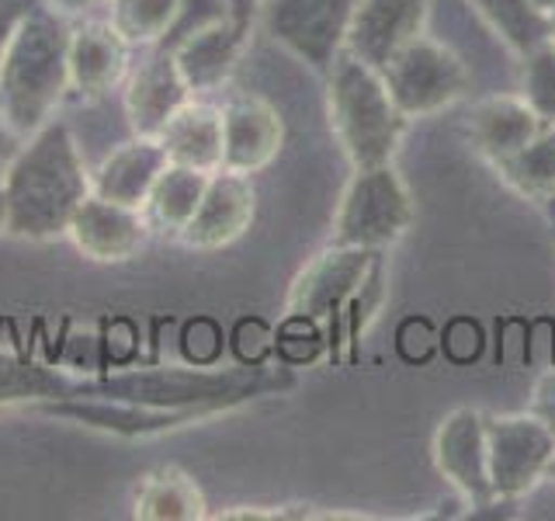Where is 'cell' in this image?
<instances>
[{
    "instance_id": "obj_38",
    "label": "cell",
    "mask_w": 555,
    "mask_h": 521,
    "mask_svg": "<svg viewBox=\"0 0 555 521\" xmlns=\"http://www.w3.org/2000/svg\"><path fill=\"white\" fill-rule=\"evenodd\" d=\"M534 4H538V8H542V11L548 14V11L555 8V0H534Z\"/></svg>"
},
{
    "instance_id": "obj_27",
    "label": "cell",
    "mask_w": 555,
    "mask_h": 521,
    "mask_svg": "<svg viewBox=\"0 0 555 521\" xmlns=\"http://www.w3.org/2000/svg\"><path fill=\"white\" fill-rule=\"evenodd\" d=\"M69 390H74V382L56 369H46L39 361L0 358V407L63 399L69 396Z\"/></svg>"
},
{
    "instance_id": "obj_12",
    "label": "cell",
    "mask_w": 555,
    "mask_h": 521,
    "mask_svg": "<svg viewBox=\"0 0 555 521\" xmlns=\"http://www.w3.org/2000/svg\"><path fill=\"white\" fill-rule=\"evenodd\" d=\"M150 223L143 208L118 205L108 199L87 195L66 226V240L94 265H129L150 243Z\"/></svg>"
},
{
    "instance_id": "obj_20",
    "label": "cell",
    "mask_w": 555,
    "mask_h": 521,
    "mask_svg": "<svg viewBox=\"0 0 555 521\" xmlns=\"http://www.w3.org/2000/svg\"><path fill=\"white\" fill-rule=\"evenodd\" d=\"M542 129H545V122L534 115V109L525 98H514V94L482 98L473 109V118H468V139H473V147L482 156H490L493 164L507 161L511 153L528 147Z\"/></svg>"
},
{
    "instance_id": "obj_33",
    "label": "cell",
    "mask_w": 555,
    "mask_h": 521,
    "mask_svg": "<svg viewBox=\"0 0 555 521\" xmlns=\"http://www.w3.org/2000/svg\"><path fill=\"white\" fill-rule=\"evenodd\" d=\"M222 4H225V14H230L233 22L254 28L257 11H260V4H264V0H222Z\"/></svg>"
},
{
    "instance_id": "obj_29",
    "label": "cell",
    "mask_w": 555,
    "mask_h": 521,
    "mask_svg": "<svg viewBox=\"0 0 555 521\" xmlns=\"http://www.w3.org/2000/svg\"><path fill=\"white\" fill-rule=\"evenodd\" d=\"M282 352L292 358V361H312L320 355V330L312 320H302V317H285V327H282Z\"/></svg>"
},
{
    "instance_id": "obj_23",
    "label": "cell",
    "mask_w": 555,
    "mask_h": 521,
    "mask_svg": "<svg viewBox=\"0 0 555 521\" xmlns=\"http://www.w3.org/2000/svg\"><path fill=\"white\" fill-rule=\"evenodd\" d=\"M132 514L139 521H202L208 518V504L202 486L184 469L160 466L139 480Z\"/></svg>"
},
{
    "instance_id": "obj_36",
    "label": "cell",
    "mask_w": 555,
    "mask_h": 521,
    "mask_svg": "<svg viewBox=\"0 0 555 521\" xmlns=\"http://www.w3.org/2000/svg\"><path fill=\"white\" fill-rule=\"evenodd\" d=\"M46 4L56 8L66 17H83V14H91L94 8H104L108 0H46Z\"/></svg>"
},
{
    "instance_id": "obj_34",
    "label": "cell",
    "mask_w": 555,
    "mask_h": 521,
    "mask_svg": "<svg viewBox=\"0 0 555 521\" xmlns=\"http://www.w3.org/2000/svg\"><path fill=\"white\" fill-rule=\"evenodd\" d=\"M219 521H257V518H282V508H271V511H264V508H257V504H243V508H230V511H219L216 514Z\"/></svg>"
},
{
    "instance_id": "obj_24",
    "label": "cell",
    "mask_w": 555,
    "mask_h": 521,
    "mask_svg": "<svg viewBox=\"0 0 555 521\" xmlns=\"http://www.w3.org/2000/svg\"><path fill=\"white\" fill-rule=\"evenodd\" d=\"M476 14L493 28L496 39H503L511 52L528 56L538 46L552 42V22L548 14L534 4V0H468Z\"/></svg>"
},
{
    "instance_id": "obj_26",
    "label": "cell",
    "mask_w": 555,
    "mask_h": 521,
    "mask_svg": "<svg viewBox=\"0 0 555 521\" xmlns=\"http://www.w3.org/2000/svg\"><path fill=\"white\" fill-rule=\"evenodd\" d=\"M108 22L132 49L164 42L178 25L184 0H108Z\"/></svg>"
},
{
    "instance_id": "obj_41",
    "label": "cell",
    "mask_w": 555,
    "mask_h": 521,
    "mask_svg": "<svg viewBox=\"0 0 555 521\" xmlns=\"http://www.w3.org/2000/svg\"><path fill=\"white\" fill-rule=\"evenodd\" d=\"M552 46H555V35H552Z\"/></svg>"
},
{
    "instance_id": "obj_11",
    "label": "cell",
    "mask_w": 555,
    "mask_h": 521,
    "mask_svg": "<svg viewBox=\"0 0 555 521\" xmlns=\"http://www.w3.org/2000/svg\"><path fill=\"white\" fill-rule=\"evenodd\" d=\"M42 414L66 417V421L108 431L118 439H146V434L178 431L188 424H198L202 417H212V410L202 407H153V404H132V399H108V396H63V399H42Z\"/></svg>"
},
{
    "instance_id": "obj_19",
    "label": "cell",
    "mask_w": 555,
    "mask_h": 521,
    "mask_svg": "<svg viewBox=\"0 0 555 521\" xmlns=\"http://www.w3.org/2000/svg\"><path fill=\"white\" fill-rule=\"evenodd\" d=\"M167 153L160 147V139L132 136L129 143H121L112 150L104 161L91 170V195L108 199L118 205L143 208L150 188L160 178V170L167 167Z\"/></svg>"
},
{
    "instance_id": "obj_35",
    "label": "cell",
    "mask_w": 555,
    "mask_h": 521,
    "mask_svg": "<svg viewBox=\"0 0 555 521\" xmlns=\"http://www.w3.org/2000/svg\"><path fill=\"white\" fill-rule=\"evenodd\" d=\"M17 147H22V136H17L4 122V115H0V174L8 170V164H11V156L17 153Z\"/></svg>"
},
{
    "instance_id": "obj_13",
    "label": "cell",
    "mask_w": 555,
    "mask_h": 521,
    "mask_svg": "<svg viewBox=\"0 0 555 521\" xmlns=\"http://www.w3.org/2000/svg\"><path fill=\"white\" fill-rule=\"evenodd\" d=\"M254 216H257V191L250 174L219 167L216 174H208L205 199L195 219L181 233V243L191 251H222L250 230Z\"/></svg>"
},
{
    "instance_id": "obj_17",
    "label": "cell",
    "mask_w": 555,
    "mask_h": 521,
    "mask_svg": "<svg viewBox=\"0 0 555 521\" xmlns=\"http://www.w3.org/2000/svg\"><path fill=\"white\" fill-rule=\"evenodd\" d=\"M250 46V28L233 22L230 14H219L212 22L191 28L184 39L170 49L191 94H212L233 77L236 63Z\"/></svg>"
},
{
    "instance_id": "obj_2",
    "label": "cell",
    "mask_w": 555,
    "mask_h": 521,
    "mask_svg": "<svg viewBox=\"0 0 555 521\" xmlns=\"http://www.w3.org/2000/svg\"><path fill=\"white\" fill-rule=\"evenodd\" d=\"M69 17L39 0L0 56V115L28 139L69 94Z\"/></svg>"
},
{
    "instance_id": "obj_30",
    "label": "cell",
    "mask_w": 555,
    "mask_h": 521,
    "mask_svg": "<svg viewBox=\"0 0 555 521\" xmlns=\"http://www.w3.org/2000/svg\"><path fill=\"white\" fill-rule=\"evenodd\" d=\"M444 347H448V355L455 361H473L479 355V347H482L479 327L473 320H455L448 327V334H444Z\"/></svg>"
},
{
    "instance_id": "obj_16",
    "label": "cell",
    "mask_w": 555,
    "mask_h": 521,
    "mask_svg": "<svg viewBox=\"0 0 555 521\" xmlns=\"http://www.w3.org/2000/svg\"><path fill=\"white\" fill-rule=\"evenodd\" d=\"M132 46L104 17H87L69 31V91L83 101H101L126 84Z\"/></svg>"
},
{
    "instance_id": "obj_21",
    "label": "cell",
    "mask_w": 555,
    "mask_h": 521,
    "mask_svg": "<svg viewBox=\"0 0 555 521\" xmlns=\"http://www.w3.org/2000/svg\"><path fill=\"white\" fill-rule=\"evenodd\" d=\"M156 139H160L170 164L216 174L222 167V109L202 98H191Z\"/></svg>"
},
{
    "instance_id": "obj_31",
    "label": "cell",
    "mask_w": 555,
    "mask_h": 521,
    "mask_svg": "<svg viewBox=\"0 0 555 521\" xmlns=\"http://www.w3.org/2000/svg\"><path fill=\"white\" fill-rule=\"evenodd\" d=\"M528 410L555 434V369H548V372L538 376V382L531 386Z\"/></svg>"
},
{
    "instance_id": "obj_25",
    "label": "cell",
    "mask_w": 555,
    "mask_h": 521,
    "mask_svg": "<svg viewBox=\"0 0 555 521\" xmlns=\"http://www.w3.org/2000/svg\"><path fill=\"white\" fill-rule=\"evenodd\" d=\"M500 178L534 202H555V126L542 129L528 147L496 164Z\"/></svg>"
},
{
    "instance_id": "obj_15",
    "label": "cell",
    "mask_w": 555,
    "mask_h": 521,
    "mask_svg": "<svg viewBox=\"0 0 555 521\" xmlns=\"http://www.w3.org/2000/svg\"><path fill=\"white\" fill-rule=\"evenodd\" d=\"M285 143V122L260 94H233L222 104V167L236 174L264 170Z\"/></svg>"
},
{
    "instance_id": "obj_3",
    "label": "cell",
    "mask_w": 555,
    "mask_h": 521,
    "mask_svg": "<svg viewBox=\"0 0 555 521\" xmlns=\"http://www.w3.org/2000/svg\"><path fill=\"white\" fill-rule=\"evenodd\" d=\"M326 115L340 153L354 170L392 164L410 122L392 101L382 69L344 49L326 69Z\"/></svg>"
},
{
    "instance_id": "obj_22",
    "label": "cell",
    "mask_w": 555,
    "mask_h": 521,
    "mask_svg": "<svg viewBox=\"0 0 555 521\" xmlns=\"http://www.w3.org/2000/svg\"><path fill=\"white\" fill-rule=\"evenodd\" d=\"M205 188H208L205 170L167 164L143 202V216L150 223V233L181 240V233L188 230V223L195 219L198 205L205 199Z\"/></svg>"
},
{
    "instance_id": "obj_39",
    "label": "cell",
    "mask_w": 555,
    "mask_h": 521,
    "mask_svg": "<svg viewBox=\"0 0 555 521\" xmlns=\"http://www.w3.org/2000/svg\"><path fill=\"white\" fill-rule=\"evenodd\" d=\"M545 480H555V459L548 462V473H545Z\"/></svg>"
},
{
    "instance_id": "obj_9",
    "label": "cell",
    "mask_w": 555,
    "mask_h": 521,
    "mask_svg": "<svg viewBox=\"0 0 555 521\" xmlns=\"http://www.w3.org/2000/svg\"><path fill=\"white\" fill-rule=\"evenodd\" d=\"M375 260H378V251L326 243V247L292 278L285 317H302L312 323H326V320L337 323L347 300L361 289Z\"/></svg>"
},
{
    "instance_id": "obj_5",
    "label": "cell",
    "mask_w": 555,
    "mask_h": 521,
    "mask_svg": "<svg viewBox=\"0 0 555 521\" xmlns=\"http://www.w3.org/2000/svg\"><path fill=\"white\" fill-rule=\"evenodd\" d=\"M410 223L413 199L406 181L399 178V170L392 164L358 167L337 202L330 243L386 251L389 243H396L410 230Z\"/></svg>"
},
{
    "instance_id": "obj_1",
    "label": "cell",
    "mask_w": 555,
    "mask_h": 521,
    "mask_svg": "<svg viewBox=\"0 0 555 521\" xmlns=\"http://www.w3.org/2000/svg\"><path fill=\"white\" fill-rule=\"evenodd\" d=\"M0 188L8 205L4 237L28 243L63 240L80 202L91 195V167L74 129L63 118H52L22 139L8 170L0 174Z\"/></svg>"
},
{
    "instance_id": "obj_32",
    "label": "cell",
    "mask_w": 555,
    "mask_h": 521,
    "mask_svg": "<svg viewBox=\"0 0 555 521\" xmlns=\"http://www.w3.org/2000/svg\"><path fill=\"white\" fill-rule=\"evenodd\" d=\"M35 4H39V0H0V56H4L11 35L17 31V25L25 22Z\"/></svg>"
},
{
    "instance_id": "obj_4",
    "label": "cell",
    "mask_w": 555,
    "mask_h": 521,
    "mask_svg": "<svg viewBox=\"0 0 555 521\" xmlns=\"http://www.w3.org/2000/svg\"><path fill=\"white\" fill-rule=\"evenodd\" d=\"M292 386L282 372L264 369H132L118 376H104L98 382H80L69 396H108V399H132V404L153 407H202V410H225L243 399H257L264 393Z\"/></svg>"
},
{
    "instance_id": "obj_37",
    "label": "cell",
    "mask_w": 555,
    "mask_h": 521,
    "mask_svg": "<svg viewBox=\"0 0 555 521\" xmlns=\"http://www.w3.org/2000/svg\"><path fill=\"white\" fill-rule=\"evenodd\" d=\"M8 230V205H4V188H0V237Z\"/></svg>"
},
{
    "instance_id": "obj_8",
    "label": "cell",
    "mask_w": 555,
    "mask_h": 521,
    "mask_svg": "<svg viewBox=\"0 0 555 521\" xmlns=\"http://www.w3.org/2000/svg\"><path fill=\"white\" fill-rule=\"evenodd\" d=\"M486 456L496 500H517L545 480L555 459V434L528 414L486 417Z\"/></svg>"
},
{
    "instance_id": "obj_10",
    "label": "cell",
    "mask_w": 555,
    "mask_h": 521,
    "mask_svg": "<svg viewBox=\"0 0 555 521\" xmlns=\"http://www.w3.org/2000/svg\"><path fill=\"white\" fill-rule=\"evenodd\" d=\"M434 466L465 504L490 508L496 504L486 456V414L473 407L451 410L434 431Z\"/></svg>"
},
{
    "instance_id": "obj_18",
    "label": "cell",
    "mask_w": 555,
    "mask_h": 521,
    "mask_svg": "<svg viewBox=\"0 0 555 521\" xmlns=\"http://www.w3.org/2000/svg\"><path fill=\"white\" fill-rule=\"evenodd\" d=\"M191 98L195 94L184 84L170 52H153L135 69H129L126 84H121V112H126L129 132L156 139Z\"/></svg>"
},
{
    "instance_id": "obj_28",
    "label": "cell",
    "mask_w": 555,
    "mask_h": 521,
    "mask_svg": "<svg viewBox=\"0 0 555 521\" xmlns=\"http://www.w3.org/2000/svg\"><path fill=\"white\" fill-rule=\"evenodd\" d=\"M520 60H525V77H520L525 94L520 98L531 104L545 126H555V46L545 42Z\"/></svg>"
},
{
    "instance_id": "obj_14",
    "label": "cell",
    "mask_w": 555,
    "mask_h": 521,
    "mask_svg": "<svg viewBox=\"0 0 555 521\" xmlns=\"http://www.w3.org/2000/svg\"><path fill=\"white\" fill-rule=\"evenodd\" d=\"M427 17L430 0H358L344 52L382 69L406 42L424 35Z\"/></svg>"
},
{
    "instance_id": "obj_40",
    "label": "cell",
    "mask_w": 555,
    "mask_h": 521,
    "mask_svg": "<svg viewBox=\"0 0 555 521\" xmlns=\"http://www.w3.org/2000/svg\"><path fill=\"white\" fill-rule=\"evenodd\" d=\"M548 22H552V28H555V8L548 11Z\"/></svg>"
},
{
    "instance_id": "obj_6",
    "label": "cell",
    "mask_w": 555,
    "mask_h": 521,
    "mask_svg": "<svg viewBox=\"0 0 555 521\" xmlns=\"http://www.w3.org/2000/svg\"><path fill=\"white\" fill-rule=\"evenodd\" d=\"M382 77L399 112L406 118H424L451 109L468 91V69L444 42L416 35L382 66Z\"/></svg>"
},
{
    "instance_id": "obj_7",
    "label": "cell",
    "mask_w": 555,
    "mask_h": 521,
    "mask_svg": "<svg viewBox=\"0 0 555 521\" xmlns=\"http://www.w3.org/2000/svg\"><path fill=\"white\" fill-rule=\"evenodd\" d=\"M354 8L358 0H264L257 25L274 46H282L317 74H326L344 49Z\"/></svg>"
}]
</instances>
